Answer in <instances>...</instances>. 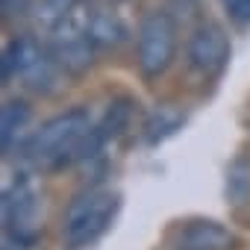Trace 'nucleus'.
Returning a JSON list of instances; mask_svg holds the SVG:
<instances>
[{
	"mask_svg": "<svg viewBox=\"0 0 250 250\" xmlns=\"http://www.w3.org/2000/svg\"><path fill=\"white\" fill-rule=\"evenodd\" d=\"M94 127V121L88 109H68L50 121H44L42 127L18 145V153L24 165H30L39 174H59L77 162H83L88 133Z\"/></svg>",
	"mask_w": 250,
	"mask_h": 250,
	"instance_id": "1",
	"label": "nucleus"
},
{
	"mask_svg": "<svg viewBox=\"0 0 250 250\" xmlns=\"http://www.w3.org/2000/svg\"><path fill=\"white\" fill-rule=\"evenodd\" d=\"M121 209V194L103 186L83 188L74 194L62 215V235L71 247H88L94 244L118 218Z\"/></svg>",
	"mask_w": 250,
	"mask_h": 250,
	"instance_id": "2",
	"label": "nucleus"
},
{
	"mask_svg": "<svg viewBox=\"0 0 250 250\" xmlns=\"http://www.w3.org/2000/svg\"><path fill=\"white\" fill-rule=\"evenodd\" d=\"M0 68H3V85L12 80H21L33 91H53L56 77L62 74L47 44L36 42L33 36H15L3 47Z\"/></svg>",
	"mask_w": 250,
	"mask_h": 250,
	"instance_id": "3",
	"label": "nucleus"
},
{
	"mask_svg": "<svg viewBox=\"0 0 250 250\" xmlns=\"http://www.w3.org/2000/svg\"><path fill=\"white\" fill-rule=\"evenodd\" d=\"M177 24L168 12H147L136 30V68L145 80H159L177 59Z\"/></svg>",
	"mask_w": 250,
	"mask_h": 250,
	"instance_id": "4",
	"label": "nucleus"
},
{
	"mask_svg": "<svg viewBox=\"0 0 250 250\" xmlns=\"http://www.w3.org/2000/svg\"><path fill=\"white\" fill-rule=\"evenodd\" d=\"M50 56L56 59L59 71L68 77H83L91 62H94V42L88 36L85 18L80 21L74 12L56 18L53 24H47V39H44Z\"/></svg>",
	"mask_w": 250,
	"mask_h": 250,
	"instance_id": "5",
	"label": "nucleus"
},
{
	"mask_svg": "<svg viewBox=\"0 0 250 250\" xmlns=\"http://www.w3.org/2000/svg\"><path fill=\"white\" fill-rule=\"evenodd\" d=\"M3 232L6 244L18 250H30L39 241V194L27 174H18L3 191Z\"/></svg>",
	"mask_w": 250,
	"mask_h": 250,
	"instance_id": "6",
	"label": "nucleus"
},
{
	"mask_svg": "<svg viewBox=\"0 0 250 250\" xmlns=\"http://www.w3.org/2000/svg\"><path fill=\"white\" fill-rule=\"evenodd\" d=\"M232 56L229 36L215 21H200L186 42V62L200 80H218Z\"/></svg>",
	"mask_w": 250,
	"mask_h": 250,
	"instance_id": "7",
	"label": "nucleus"
},
{
	"mask_svg": "<svg viewBox=\"0 0 250 250\" xmlns=\"http://www.w3.org/2000/svg\"><path fill=\"white\" fill-rule=\"evenodd\" d=\"M235 232L212 218H186L168 232L171 250H235Z\"/></svg>",
	"mask_w": 250,
	"mask_h": 250,
	"instance_id": "8",
	"label": "nucleus"
},
{
	"mask_svg": "<svg viewBox=\"0 0 250 250\" xmlns=\"http://www.w3.org/2000/svg\"><path fill=\"white\" fill-rule=\"evenodd\" d=\"M133 109H136V100H133V97H115V100L106 106L103 118H100V121H94V127H91V133H88L83 162H88V159L100 156V153H103V147H106L109 142H115L124 130L130 127Z\"/></svg>",
	"mask_w": 250,
	"mask_h": 250,
	"instance_id": "9",
	"label": "nucleus"
},
{
	"mask_svg": "<svg viewBox=\"0 0 250 250\" xmlns=\"http://www.w3.org/2000/svg\"><path fill=\"white\" fill-rule=\"evenodd\" d=\"M30 118H33V106L27 100L12 97L3 103V109H0V147L6 156L12 153V147L21 145V136L30 127Z\"/></svg>",
	"mask_w": 250,
	"mask_h": 250,
	"instance_id": "10",
	"label": "nucleus"
},
{
	"mask_svg": "<svg viewBox=\"0 0 250 250\" xmlns=\"http://www.w3.org/2000/svg\"><path fill=\"white\" fill-rule=\"evenodd\" d=\"M85 27H88V36L94 42V47H118L124 39H127V27L121 24L118 15L112 12H88L85 15Z\"/></svg>",
	"mask_w": 250,
	"mask_h": 250,
	"instance_id": "11",
	"label": "nucleus"
},
{
	"mask_svg": "<svg viewBox=\"0 0 250 250\" xmlns=\"http://www.w3.org/2000/svg\"><path fill=\"white\" fill-rule=\"evenodd\" d=\"M183 121H186V115H183L180 109H174V106H159V109H153V112L147 115V121H145V127H142L145 142H147L150 147L162 145L165 139H171V136L183 127Z\"/></svg>",
	"mask_w": 250,
	"mask_h": 250,
	"instance_id": "12",
	"label": "nucleus"
},
{
	"mask_svg": "<svg viewBox=\"0 0 250 250\" xmlns=\"http://www.w3.org/2000/svg\"><path fill=\"white\" fill-rule=\"evenodd\" d=\"M227 203L232 209L250 206V162L235 159L227 171Z\"/></svg>",
	"mask_w": 250,
	"mask_h": 250,
	"instance_id": "13",
	"label": "nucleus"
},
{
	"mask_svg": "<svg viewBox=\"0 0 250 250\" xmlns=\"http://www.w3.org/2000/svg\"><path fill=\"white\" fill-rule=\"evenodd\" d=\"M85 0H42V21L44 24H53L56 18L68 15V12H77V6H83Z\"/></svg>",
	"mask_w": 250,
	"mask_h": 250,
	"instance_id": "14",
	"label": "nucleus"
},
{
	"mask_svg": "<svg viewBox=\"0 0 250 250\" xmlns=\"http://www.w3.org/2000/svg\"><path fill=\"white\" fill-rule=\"evenodd\" d=\"M221 6L235 27H250V0H221Z\"/></svg>",
	"mask_w": 250,
	"mask_h": 250,
	"instance_id": "15",
	"label": "nucleus"
},
{
	"mask_svg": "<svg viewBox=\"0 0 250 250\" xmlns=\"http://www.w3.org/2000/svg\"><path fill=\"white\" fill-rule=\"evenodd\" d=\"M33 9V0H0V15L3 21H21Z\"/></svg>",
	"mask_w": 250,
	"mask_h": 250,
	"instance_id": "16",
	"label": "nucleus"
}]
</instances>
